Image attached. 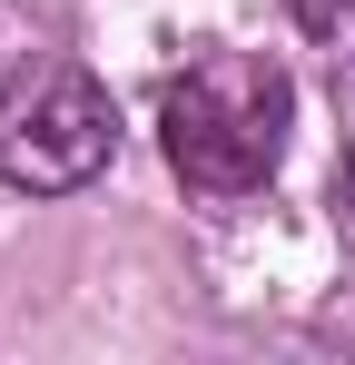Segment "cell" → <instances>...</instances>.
Wrapping results in <instances>:
<instances>
[{
	"label": "cell",
	"instance_id": "obj_1",
	"mask_svg": "<svg viewBox=\"0 0 355 365\" xmlns=\"http://www.w3.org/2000/svg\"><path fill=\"white\" fill-rule=\"evenodd\" d=\"M287 119H296V89L277 60L257 50H207L168 79L158 99V138H168V168L197 197H247V187L277 178L287 158Z\"/></svg>",
	"mask_w": 355,
	"mask_h": 365
},
{
	"label": "cell",
	"instance_id": "obj_2",
	"mask_svg": "<svg viewBox=\"0 0 355 365\" xmlns=\"http://www.w3.org/2000/svg\"><path fill=\"white\" fill-rule=\"evenodd\" d=\"M109 158H118V109H109V89L79 60L40 50V60L10 69V89H0V178L10 187L69 197V187L99 178Z\"/></svg>",
	"mask_w": 355,
	"mask_h": 365
},
{
	"label": "cell",
	"instance_id": "obj_3",
	"mask_svg": "<svg viewBox=\"0 0 355 365\" xmlns=\"http://www.w3.org/2000/svg\"><path fill=\"white\" fill-rule=\"evenodd\" d=\"M296 30H306V50L336 69V89L355 99V0H287Z\"/></svg>",
	"mask_w": 355,
	"mask_h": 365
}]
</instances>
